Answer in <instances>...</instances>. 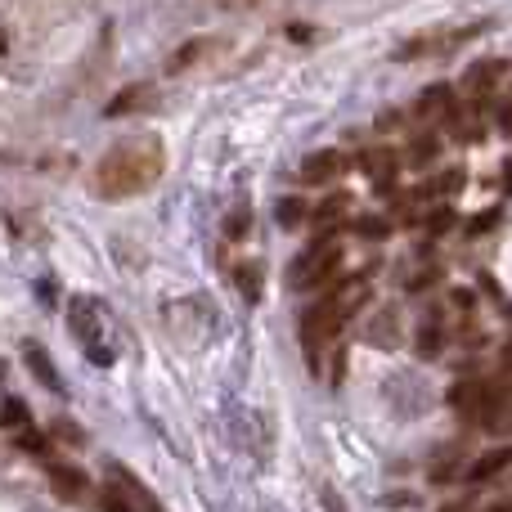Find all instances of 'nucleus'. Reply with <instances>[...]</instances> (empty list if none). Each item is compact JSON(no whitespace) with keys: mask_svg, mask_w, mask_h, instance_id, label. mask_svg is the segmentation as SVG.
I'll list each match as a JSON object with an SVG mask.
<instances>
[{"mask_svg":"<svg viewBox=\"0 0 512 512\" xmlns=\"http://www.w3.org/2000/svg\"><path fill=\"white\" fill-rule=\"evenodd\" d=\"M346 203H351V198H342V194L324 198V203H319V207H315V212H310V221H315V225H333V221H337V216H342V212H346Z\"/></svg>","mask_w":512,"mask_h":512,"instance_id":"nucleus-17","label":"nucleus"},{"mask_svg":"<svg viewBox=\"0 0 512 512\" xmlns=\"http://www.w3.org/2000/svg\"><path fill=\"white\" fill-rule=\"evenodd\" d=\"M248 221H252L248 212H234L230 221H225V239H239V234H248Z\"/></svg>","mask_w":512,"mask_h":512,"instance_id":"nucleus-22","label":"nucleus"},{"mask_svg":"<svg viewBox=\"0 0 512 512\" xmlns=\"http://www.w3.org/2000/svg\"><path fill=\"white\" fill-rule=\"evenodd\" d=\"M207 45H212V41H203V36H198V41H189V45H180V50L167 59V72H185L198 54H207Z\"/></svg>","mask_w":512,"mask_h":512,"instance_id":"nucleus-15","label":"nucleus"},{"mask_svg":"<svg viewBox=\"0 0 512 512\" xmlns=\"http://www.w3.org/2000/svg\"><path fill=\"white\" fill-rule=\"evenodd\" d=\"M239 292H243L248 301L261 297V270H256V265H248V270H239Z\"/></svg>","mask_w":512,"mask_h":512,"instance_id":"nucleus-19","label":"nucleus"},{"mask_svg":"<svg viewBox=\"0 0 512 512\" xmlns=\"http://www.w3.org/2000/svg\"><path fill=\"white\" fill-rule=\"evenodd\" d=\"M504 360H508V364H512V342H508V351H504Z\"/></svg>","mask_w":512,"mask_h":512,"instance_id":"nucleus-29","label":"nucleus"},{"mask_svg":"<svg viewBox=\"0 0 512 512\" xmlns=\"http://www.w3.org/2000/svg\"><path fill=\"white\" fill-rule=\"evenodd\" d=\"M481 396H486V382H459V387H450L454 414L477 418V414H481Z\"/></svg>","mask_w":512,"mask_h":512,"instance_id":"nucleus-8","label":"nucleus"},{"mask_svg":"<svg viewBox=\"0 0 512 512\" xmlns=\"http://www.w3.org/2000/svg\"><path fill=\"white\" fill-rule=\"evenodd\" d=\"M45 472H50V486L59 490L63 499H72V504H77V499H86V477H81L77 468H72V463H45Z\"/></svg>","mask_w":512,"mask_h":512,"instance_id":"nucleus-6","label":"nucleus"},{"mask_svg":"<svg viewBox=\"0 0 512 512\" xmlns=\"http://www.w3.org/2000/svg\"><path fill=\"white\" fill-rule=\"evenodd\" d=\"M324 508H328V512H342V504H337L333 490H324Z\"/></svg>","mask_w":512,"mask_h":512,"instance_id":"nucleus-26","label":"nucleus"},{"mask_svg":"<svg viewBox=\"0 0 512 512\" xmlns=\"http://www.w3.org/2000/svg\"><path fill=\"white\" fill-rule=\"evenodd\" d=\"M512 463V450H495V454H481L477 463L468 468V481H490V477H499Z\"/></svg>","mask_w":512,"mask_h":512,"instance_id":"nucleus-10","label":"nucleus"},{"mask_svg":"<svg viewBox=\"0 0 512 512\" xmlns=\"http://www.w3.org/2000/svg\"><path fill=\"white\" fill-rule=\"evenodd\" d=\"M68 324H72V333H77V342L86 346L90 360H95V364H113V346H108V337H104V315H99L95 301H86V297L72 301Z\"/></svg>","mask_w":512,"mask_h":512,"instance_id":"nucleus-2","label":"nucleus"},{"mask_svg":"<svg viewBox=\"0 0 512 512\" xmlns=\"http://www.w3.org/2000/svg\"><path fill=\"white\" fill-rule=\"evenodd\" d=\"M23 355H27V364H32V373L45 382V387H54V391L63 387V382H59V373H54V364L45 360V351H41V346H36V342H27V351H23Z\"/></svg>","mask_w":512,"mask_h":512,"instance_id":"nucleus-12","label":"nucleus"},{"mask_svg":"<svg viewBox=\"0 0 512 512\" xmlns=\"http://www.w3.org/2000/svg\"><path fill=\"white\" fill-rule=\"evenodd\" d=\"M436 153H441V140H436V135H418V140L409 144V162H414V167H432Z\"/></svg>","mask_w":512,"mask_h":512,"instance_id":"nucleus-14","label":"nucleus"},{"mask_svg":"<svg viewBox=\"0 0 512 512\" xmlns=\"http://www.w3.org/2000/svg\"><path fill=\"white\" fill-rule=\"evenodd\" d=\"M149 95H153L149 86H131V90H122V95H117L113 104L104 108V113H108V117H122V113H135V108H149V104H153Z\"/></svg>","mask_w":512,"mask_h":512,"instance_id":"nucleus-9","label":"nucleus"},{"mask_svg":"<svg viewBox=\"0 0 512 512\" xmlns=\"http://www.w3.org/2000/svg\"><path fill=\"white\" fill-rule=\"evenodd\" d=\"M364 171L373 176L378 189H387L391 180H396V158H391V153H373V158H364Z\"/></svg>","mask_w":512,"mask_h":512,"instance_id":"nucleus-13","label":"nucleus"},{"mask_svg":"<svg viewBox=\"0 0 512 512\" xmlns=\"http://www.w3.org/2000/svg\"><path fill=\"white\" fill-rule=\"evenodd\" d=\"M342 171H346V158L337 149H319L301 162V180H310V185H328V180H337Z\"/></svg>","mask_w":512,"mask_h":512,"instance_id":"nucleus-5","label":"nucleus"},{"mask_svg":"<svg viewBox=\"0 0 512 512\" xmlns=\"http://www.w3.org/2000/svg\"><path fill=\"white\" fill-rule=\"evenodd\" d=\"M450 225H454V212H450V207H441V212H432V216L423 221V230H427V234H445Z\"/></svg>","mask_w":512,"mask_h":512,"instance_id":"nucleus-20","label":"nucleus"},{"mask_svg":"<svg viewBox=\"0 0 512 512\" xmlns=\"http://www.w3.org/2000/svg\"><path fill=\"white\" fill-rule=\"evenodd\" d=\"M504 72H508L504 59H486V63H477V68H468V77H463V90H472V95H477L481 86H490V81L504 77Z\"/></svg>","mask_w":512,"mask_h":512,"instance_id":"nucleus-11","label":"nucleus"},{"mask_svg":"<svg viewBox=\"0 0 512 512\" xmlns=\"http://www.w3.org/2000/svg\"><path fill=\"white\" fill-rule=\"evenodd\" d=\"M450 108H454V90L450 86H432V90H423V95H418L414 113L423 117V122H436V117H445Z\"/></svg>","mask_w":512,"mask_h":512,"instance_id":"nucleus-7","label":"nucleus"},{"mask_svg":"<svg viewBox=\"0 0 512 512\" xmlns=\"http://www.w3.org/2000/svg\"><path fill=\"white\" fill-rule=\"evenodd\" d=\"M355 234H364V239H387L391 221L387 216H360V221H355Z\"/></svg>","mask_w":512,"mask_h":512,"instance_id":"nucleus-18","label":"nucleus"},{"mask_svg":"<svg viewBox=\"0 0 512 512\" xmlns=\"http://www.w3.org/2000/svg\"><path fill=\"white\" fill-rule=\"evenodd\" d=\"M342 319H346V315L333 306V301H319V306L306 310V319H301V342H306L310 364H315L319 351H324V346L333 342L337 333H342Z\"/></svg>","mask_w":512,"mask_h":512,"instance_id":"nucleus-4","label":"nucleus"},{"mask_svg":"<svg viewBox=\"0 0 512 512\" xmlns=\"http://www.w3.org/2000/svg\"><path fill=\"white\" fill-rule=\"evenodd\" d=\"M436 279H441V274H436V270H423V274H418V279L414 283H409V288H432V283Z\"/></svg>","mask_w":512,"mask_h":512,"instance_id":"nucleus-24","label":"nucleus"},{"mask_svg":"<svg viewBox=\"0 0 512 512\" xmlns=\"http://www.w3.org/2000/svg\"><path fill=\"white\" fill-rule=\"evenodd\" d=\"M499 126H504V135H512V104L499 113Z\"/></svg>","mask_w":512,"mask_h":512,"instance_id":"nucleus-25","label":"nucleus"},{"mask_svg":"<svg viewBox=\"0 0 512 512\" xmlns=\"http://www.w3.org/2000/svg\"><path fill=\"white\" fill-rule=\"evenodd\" d=\"M337 265H342V248H337L333 239H315V248H310L306 256H297L292 261V283L297 288H315V283H328L337 274Z\"/></svg>","mask_w":512,"mask_h":512,"instance_id":"nucleus-3","label":"nucleus"},{"mask_svg":"<svg viewBox=\"0 0 512 512\" xmlns=\"http://www.w3.org/2000/svg\"><path fill=\"white\" fill-rule=\"evenodd\" d=\"M495 221H499V212H481L477 221H472V234H486V230H490V225H495Z\"/></svg>","mask_w":512,"mask_h":512,"instance_id":"nucleus-23","label":"nucleus"},{"mask_svg":"<svg viewBox=\"0 0 512 512\" xmlns=\"http://www.w3.org/2000/svg\"><path fill=\"white\" fill-rule=\"evenodd\" d=\"M301 216H306V207H301V198H283V203H279V221H283V225H297Z\"/></svg>","mask_w":512,"mask_h":512,"instance_id":"nucleus-21","label":"nucleus"},{"mask_svg":"<svg viewBox=\"0 0 512 512\" xmlns=\"http://www.w3.org/2000/svg\"><path fill=\"white\" fill-rule=\"evenodd\" d=\"M162 167H167V149H162L158 135L140 131L117 140L113 149L99 158L95 167V194L108 198V203H122V198H135L144 189L158 185Z\"/></svg>","mask_w":512,"mask_h":512,"instance_id":"nucleus-1","label":"nucleus"},{"mask_svg":"<svg viewBox=\"0 0 512 512\" xmlns=\"http://www.w3.org/2000/svg\"><path fill=\"white\" fill-rule=\"evenodd\" d=\"M486 512H512V508H508V504H499V508H486Z\"/></svg>","mask_w":512,"mask_h":512,"instance_id":"nucleus-28","label":"nucleus"},{"mask_svg":"<svg viewBox=\"0 0 512 512\" xmlns=\"http://www.w3.org/2000/svg\"><path fill=\"white\" fill-rule=\"evenodd\" d=\"M414 351L423 355V360H436V355H441V328H436V315L427 319V328L418 333V346H414Z\"/></svg>","mask_w":512,"mask_h":512,"instance_id":"nucleus-16","label":"nucleus"},{"mask_svg":"<svg viewBox=\"0 0 512 512\" xmlns=\"http://www.w3.org/2000/svg\"><path fill=\"white\" fill-rule=\"evenodd\" d=\"M504 189L512 194V162H504Z\"/></svg>","mask_w":512,"mask_h":512,"instance_id":"nucleus-27","label":"nucleus"}]
</instances>
